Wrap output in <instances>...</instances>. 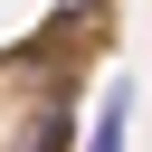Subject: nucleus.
Masks as SVG:
<instances>
[{
	"instance_id": "f257e3e1",
	"label": "nucleus",
	"mask_w": 152,
	"mask_h": 152,
	"mask_svg": "<svg viewBox=\"0 0 152 152\" xmlns=\"http://www.w3.org/2000/svg\"><path fill=\"white\" fill-rule=\"evenodd\" d=\"M124 133H133V86L114 76V86H104V114H95V133H86V152H124Z\"/></svg>"
}]
</instances>
